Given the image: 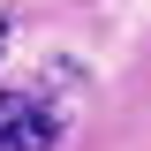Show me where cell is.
I'll return each mask as SVG.
<instances>
[{
	"instance_id": "obj_2",
	"label": "cell",
	"mask_w": 151,
	"mask_h": 151,
	"mask_svg": "<svg viewBox=\"0 0 151 151\" xmlns=\"http://www.w3.org/2000/svg\"><path fill=\"white\" fill-rule=\"evenodd\" d=\"M0 45H8V23H0Z\"/></svg>"
},
{
	"instance_id": "obj_1",
	"label": "cell",
	"mask_w": 151,
	"mask_h": 151,
	"mask_svg": "<svg viewBox=\"0 0 151 151\" xmlns=\"http://www.w3.org/2000/svg\"><path fill=\"white\" fill-rule=\"evenodd\" d=\"M60 121L45 113V98L30 91H0V151H53Z\"/></svg>"
}]
</instances>
